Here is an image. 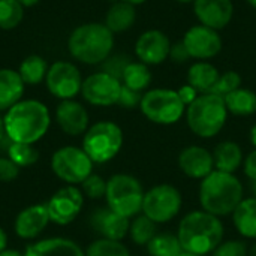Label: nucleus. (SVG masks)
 I'll return each instance as SVG.
<instances>
[{"label":"nucleus","mask_w":256,"mask_h":256,"mask_svg":"<svg viewBox=\"0 0 256 256\" xmlns=\"http://www.w3.org/2000/svg\"><path fill=\"white\" fill-rule=\"evenodd\" d=\"M224 224L220 218L204 210L188 213L178 224L177 237L183 252L194 255H210L224 242Z\"/></svg>","instance_id":"f257e3e1"},{"label":"nucleus","mask_w":256,"mask_h":256,"mask_svg":"<svg viewBox=\"0 0 256 256\" xmlns=\"http://www.w3.org/2000/svg\"><path fill=\"white\" fill-rule=\"evenodd\" d=\"M6 135L12 142L34 144L45 136L51 124L50 110L36 99H26L9 108L3 117Z\"/></svg>","instance_id":"f03ea898"},{"label":"nucleus","mask_w":256,"mask_h":256,"mask_svg":"<svg viewBox=\"0 0 256 256\" xmlns=\"http://www.w3.org/2000/svg\"><path fill=\"white\" fill-rule=\"evenodd\" d=\"M243 195L244 189L242 182L234 174L218 170L201 180L198 190L201 208L218 218L232 214L238 204L244 200Z\"/></svg>","instance_id":"7ed1b4c3"},{"label":"nucleus","mask_w":256,"mask_h":256,"mask_svg":"<svg viewBox=\"0 0 256 256\" xmlns=\"http://www.w3.org/2000/svg\"><path fill=\"white\" fill-rule=\"evenodd\" d=\"M114 33L100 22L78 26L69 36L68 50L74 58L86 64L104 63L112 51Z\"/></svg>","instance_id":"20e7f679"},{"label":"nucleus","mask_w":256,"mask_h":256,"mask_svg":"<svg viewBox=\"0 0 256 256\" xmlns=\"http://www.w3.org/2000/svg\"><path fill=\"white\" fill-rule=\"evenodd\" d=\"M228 114L224 98L213 93H204L186 108V122L196 136L208 140L220 134Z\"/></svg>","instance_id":"39448f33"},{"label":"nucleus","mask_w":256,"mask_h":256,"mask_svg":"<svg viewBox=\"0 0 256 256\" xmlns=\"http://www.w3.org/2000/svg\"><path fill=\"white\" fill-rule=\"evenodd\" d=\"M144 195L146 192L141 182L130 174H114L106 182V207L128 219L142 212Z\"/></svg>","instance_id":"423d86ee"},{"label":"nucleus","mask_w":256,"mask_h":256,"mask_svg":"<svg viewBox=\"0 0 256 256\" xmlns=\"http://www.w3.org/2000/svg\"><path fill=\"white\" fill-rule=\"evenodd\" d=\"M123 130L114 122H98L92 124L82 138V150L93 164H106L112 160L123 147Z\"/></svg>","instance_id":"0eeeda50"},{"label":"nucleus","mask_w":256,"mask_h":256,"mask_svg":"<svg viewBox=\"0 0 256 256\" xmlns=\"http://www.w3.org/2000/svg\"><path fill=\"white\" fill-rule=\"evenodd\" d=\"M140 110L147 120L156 124L168 126L180 122L186 106L182 102L177 90L153 88L142 94Z\"/></svg>","instance_id":"6e6552de"},{"label":"nucleus","mask_w":256,"mask_h":256,"mask_svg":"<svg viewBox=\"0 0 256 256\" xmlns=\"http://www.w3.org/2000/svg\"><path fill=\"white\" fill-rule=\"evenodd\" d=\"M183 207L182 192L168 183L156 184L148 189L142 201V214L152 219L154 224H168L177 218Z\"/></svg>","instance_id":"1a4fd4ad"},{"label":"nucleus","mask_w":256,"mask_h":256,"mask_svg":"<svg viewBox=\"0 0 256 256\" xmlns=\"http://www.w3.org/2000/svg\"><path fill=\"white\" fill-rule=\"evenodd\" d=\"M93 160L87 153L75 146H66L54 152L51 158V170L56 177L68 184H81L93 174Z\"/></svg>","instance_id":"9d476101"},{"label":"nucleus","mask_w":256,"mask_h":256,"mask_svg":"<svg viewBox=\"0 0 256 256\" xmlns=\"http://www.w3.org/2000/svg\"><path fill=\"white\" fill-rule=\"evenodd\" d=\"M46 88L48 92L62 100L74 99L81 93L82 76L80 69L70 62H56L50 66L46 74Z\"/></svg>","instance_id":"9b49d317"},{"label":"nucleus","mask_w":256,"mask_h":256,"mask_svg":"<svg viewBox=\"0 0 256 256\" xmlns=\"http://www.w3.org/2000/svg\"><path fill=\"white\" fill-rule=\"evenodd\" d=\"M84 206L82 190L69 184L58 189L46 202L50 220L56 225L66 226L72 224L81 213Z\"/></svg>","instance_id":"f8f14e48"},{"label":"nucleus","mask_w":256,"mask_h":256,"mask_svg":"<svg viewBox=\"0 0 256 256\" xmlns=\"http://www.w3.org/2000/svg\"><path fill=\"white\" fill-rule=\"evenodd\" d=\"M122 81L106 72H94L82 81L81 94L94 106H111L118 102Z\"/></svg>","instance_id":"ddd939ff"},{"label":"nucleus","mask_w":256,"mask_h":256,"mask_svg":"<svg viewBox=\"0 0 256 256\" xmlns=\"http://www.w3.org/2000/svg\"><path fill=\"white\" fill-rule=\"evenodd\" d=\"M183 44L190 58L208 60L222 51V38L218 30L198 24L190 27L183 38Z\"/></svg>","instance_id":"4468645a"},{"label":"nucleus","mask_w":256,"mask_h":256,"mask_svg":"<svg viewBox=\"0 0 256 256\" xmlns=\"http://www.w3.org/2000/svg\"><path fill=\"white\" fill-rule=\"evenodd\" d=\"M171 40L170 38L156 28L147 30L140 34V38L135 42V54L140 58V62L150 64H160L166 58H170V50H171Z\"/></svg>","instance_id":"2eb2a0df"},{"label":"nucleus","mask_w":256,"mask_h":256,"mask_svg":"<svg viewBox=\"0 0 256 256\" xmlns=\"http://www.w3.org/2000/svg\"><path fill=\"white\" fill-rule=\"evenodd\" d=\"M180 171L194 180H204L214 171L213 153L201 146L184 147L178 154Z\"/></svg>","instance_id":"dca6fc26"},{"label":"nucleus","mask_w":256,"mask_h":256,"mask_svg":"<svg viewBox=\"0 0 256 256\" xmlns=\"http://www.w3.org/2000/svg\"><path fill=\"white\" fill-rule=\"evenodd\" d=\"M90 226L100 236V238L122 242L129 236L130 219L112 212L110 207H100L90 216Z\"/></svg>","instance_id":"f3484780"},{"label":"nucleus","mask_w":256,"mask_h":256,"mask_svg":"<svg viewBox=\"0 0 256 256\" xmlns=\"http://www.w3.org/2000/svg\"><path fill=\"white\" fill-rule=\"evenodd\" d=\"M194 12L202 26L222 30L232 20L234 4L232 0H195Z\"/></svg>","instance_id":"a211bd4d"},{"label":"nucleus","mask_w":256,"mask_h":256,"mask_svg":"<svg viewBox=\"0 0 256 256\" xmlns=\"http://www.w3.org/2000/svg\"><path fill=\"white\" fill-rule=\"evenodd\" d=\"M56 120L60 129L70 136L84 135L87 132L88 126V112L82 106V104L68 99L62 100L56 108Z\"/></svg>","instance_id":"6ab92c4d"},{"label":"nucleus","mask_w":256,"mask_h":256,"mask_svg":"<svg viewBox=\"0 0 256 256\" xmlns=\"http://www.w3.org/2000/svg\"><path fill=\"white\" fill-rule=\"evenodd\" d=\"M50 222L46 204H33L18 213L14 222V231L22 240H33L44 232Z\"/></svg>","instance_id":"aec40b11"},{"label":"nucleus","mask_w":256,"mask_h":256,"mask_svg":"<svg viewBox=\"0 0 256 256\" xmlns=\"http://www.w3.org/2000/svg\"><path fill=\"white\" fill-rule=\"evenodd\" d=\"M24 256H86V252L69 238L52 237L26 248Z\"/></svg>","instance_id":"412c9836"},{"label":"nucleus","mask_w":256,"mask_h":256,"mask_svg":"<svg viewBox=\"0 0 256 256\" xmlns=\"http://www.w3.org/2000/svg\"><path fill=\"white\" fill-rule=\"evenodd\" d=\"M24 87L18 70L0 69V111H8L18 104L24 94Z\"/></svg>","instance_id":"4be33fe9"},{"label":"nucleus","mask_w":256,"mask_h":256,"mask_svg":"<svg viewBox=\"0 0 256 256\" xmlns=\"http://www.w3.org/2000/svg\"><path fill=\"white\" fill-rule=\"evenodd\" d=\"M214 170L234 174L244 162L242 147L234 141H222L213 152Z\"/></svg>","instance_id":"5701e85b"},{"label":"nucleus","mask_w":256,"mask_h":256,"mask_svg":"<svg viewBox=\"0 0 256 256\" xmlns=\"http://www.w3.org/2000/svg\"><path fill=\"white\" fill-rule=\"evenodd\" d=\"M220 72L216 66L207 60H200L194 63L188 70V84H190L198 93H210L214 84L218 82Z\"/></svg>","instance_id":"b1692460"},{"label":"nucleus","mask_w":256,"mask_h":256,"mask_svg":"<svg viewBox=\"0 0 256 256\" xmlns=\"http://www.w3.org/2000/svg\"><path fill=\"white\" fill-rule=\"evenodd\" d=\"M237 232L249 240H256V198H244L232 213Z\"/></svg>","instance_id":"393cba45"},{"label":"nucleus","mask_w":256,"mask_h":256,"mask_svg":"<svg viewBox=\"0 0 256 256\" xmlns=\"http://www.w3.org/2000/svg\"><path fill=\"white\" fill-rule=\"evenodd\" d=\"M136 20V10L135 6L124 3L122 0L114 2L111 8L106 12L105 16V26L112 32V33H120L129 30Z\"/></svg>","instance_id":"a878e982"},{"label":"nucleus","mask_w":256,"mask_h":256,"mask_svg":"<svg viewBox=\"0 0 256 256\" xmlns=\"http://www.w3.org/2000/svg\"><path fill=\"white\" fill-rule=\"evenodd\" d=\"M230 114L237 117H249L256 112V93L250 88H237L224 98Z\"/></svg>","instance_id":"bb28decb"},{"label":"nucleus","mask_w":256,"mask_h":256,"mask_svg":"<svg viewBox=\"0 0 256 256\" xmlns=\"http://www.w3.org/2000/svg\"><path fill=\"white\" fill-rule=\"evenodd\" d=\"M48 69H50V66L45 62V58L33 54V56L26 57L21 62V64L18 68V74H20L21 80L24 81V84L36 86V84H40L46 78Z\"/></svg>","instance_id":"cd10ccee"},{"label":"nucleus","mask_w":256,"mask_h":256,"mask_svg":"<svg viewBox=\"0 0 256 256\" xmlns=\"http://www.w3.org/2000/svg\"><path fill=\"white\" fill-rule=\"evenodd\" d=\"M152 82V72L148 66L142 62H130L122 76V84L142 93L146 88H148Z\"/></svg>","instance_id":"c85d7f7f"},{"label":"nucleus","mask_w":256,"mask_h":256,"mask_svg":"<svg viewBox=\"0 0 256 256\" xmlns=\"http://www.w3.org/2000/svg\"><path fill=\"white\" fill-rule=\"evenodd\" d=\"M147 252L150 256H178L183 252V248L177 234L158 232L147 244Z\"/></svg>","instance_id":"c756f323"},{"label":"nucleus","mask_w":256,"mask_h":256,"mask_svg":"<svg viewBox=\"0 0 256 256\" xmlns=\"http://www.w3.org/2000/svg\"><path fill=\"white\" fill-rule=\"evenodd\" d=\"M156 234H158V224H154L146 214L141 213L132 218L129 226V237L136 246H147Z\"/></svg>","instance_id":"7c9ffc66"},{"label":"nucleus","mask_w":256,"mask_h":256,"mask_svg":"<svg viewBox=\"0 0 256 256\" xmlns=\"http://www.w3.org/2000/svg\"><path fill=\"white\" fill-rule=\"evenodd\" d=\"M8 158L18 168H26L34 165L39 160V152L34 147V144L12 142L8 148Z\"/></svg>","instance_id":"2f4dec72"},{"label":"nucleus","mask_w":256,"mask_h":256,"mask_svg":"<svg viewBox=\"0 0 256 256\" xmlns=\"http://www.w3.org/2000/svg\"><path fill=\"white\" fill-rule=\"evenodd\" d=\"M24 18V8L18 0H0V28L12 30Z\"/></svg>","instance_id":"473e14b6"},{"label":"nucleus","mask_w":256,"mask_h":256,"mask_svg":"<svg viewBox=\"0 0 256 256\" xmlns=\"http://www.w3.org/2000/svg\"><path fill=\"white\" fill-rule=\"evenodd\" d=\"M86 256H130V252L122 242L99 238L88 244Z\"/></svg>","instance_id":"72a5a7b5"},{"label":"nucleus","mask_w":256,"mask_h":256,"mask_svg":"<svg viewBox=\"0 0 256 256\" xmlns=\"http://www.w3.org/2000/svg\"><path fill=\"white\" fill-rule=\"evenodd\" d=\"M240 87H242V75L236 70H226V72L220 74L218 82L214 84V87L212 88L210 93L225 98Z\"/></svg>","instance_id":"f704fd0d"},{"label":"nucleus","mask_w":256,"mask_h":256,"mask_svg":"<svg viewBox=\"0 0 256 256\" xmlns=\"http://www.w3.org/2000/svg\"><path fill=\"white\" fill-rule=\"evenodd\" d=\"M81 188H82V194L90 200H100L106 194V182L98 174H90L81 183Z\"/></svg>","instance_id":"c9c22d12"},{"label":"nucleus","mask_w":256,"mask_h":256,"mask_svg":"<svg viewBox=\"0 0 256 256\" xmlns=\"http://www.w3.org/2000/svg\"><path fill=\"white\" fill-rule=\"evenodd\" d=\"M210 256H249V249L242 240H228L222 242Z\"/></svg>","instance_id":"e433bc0d"},{"label":"nucleus","mask_w":256,"mask_h":256,"mask_svg":"<svg viewBox=\"0 0 256 256\" xmlns=\"http://www.w3.org/2000/svg\"><path fill=\"white\" fill-rule=\"evenodd\" d=\"M130 63L128 56L123 54H116V56H110L104 63H102V72H106L110 75H112L114 78L122 81L123 72L126 69V66Z\"/></svg>","instance_id":"4c0bfd02"},{"label":"nucleus","mask_w":256,"mask_h":256,"mask_svg":"<svg viewBox=\"0 0 256 256\" xmlns=\"http://www.w3.org/2000/svg\"><path fill=\"white\" fill-rule=\"evenodd\" d=\"M142 94H144V93L135 92V90L126 87V86H122V92H120L117 105H120L122 108H128V110L136 108V106H140V104H141Z\"/></svg>","instance_id":"58836bf2"},{"label":"nucleus","mask_w":256,"mask_h":256,"mask_svg":"<svg viewBox=\"0 0 256 256\" xmlns=\"http://www.w3.org/2000/svg\"><path fill=\"white\" fill-rule=\"evenodd\" d=\"M20 168L9 159V158H0V182L8 183L18 177Z\"/></svg>","instance_id":"ea45409f"},{"label":"nucleus","mask_w":256,"mask_h":256,"mask_svg":"<svg viewBox=\"0 0 256 256\" xmlns=\"http://www.w3.org/2000/svg\"><path fill=\"white\" fill-rule=\"evenodd\" d=\"M170 58L176 63H184L190 58L183 40L182 42H176L171 45V50H170Z\"/></svg>","instance_id":"a19ab883"},{"label":"nucleus","mask_w":256,"mask_h":256,"mask_svg":"<svg viewBox=\"0 0 256 256\" xmlns=\"http://www.w3.org/2000/svg\"><path fill=\"white\" fill-rule=\"evenodd\" d=\"M177 93H178V96H180V99H182V102L184 104V106L188 108L198 96H200V93L190 86V84H186V86H182L178 90H177Z\"/></svg>","instance_id":"79ce46f5"},{"label":"nucleus","mask_w":256,"mask_h":256,"mask_svg":"<svg viewBox=\"0 0 256 256\" xmlns=\"http://www.w3.org/2000/svg\"><path fill=\"white\" fill-rule=\"evenodd\" d=\"M243 168L249 180H256V148L246 156L243 162Z\"/></svg>","instance_id":"37998d69"},{"label":"nucleus","mask_w":256,"mask_h":256,"mask_svg":"<svg viewBox=\"0 0 256 256\" xmlns=\"http://www.w3.org/2000/svg\"><path fill=\"white\" fill-rule=\"evenodd\" d=\"M6 244H8V236H6L4 230L0 228V252H3L6 249Z\"/></svg>","instance_id":"c03bdc74"},{"label":"nucleus","mask_w":256,"mask_h":256,"mask_svg":"<svg viewBox=\"0 0 256 256\" xmlns=\"http://www.w3.org/2000/svg\"><path fill=\"white\" fill-rule=\"evenodd\" d=\"M0 256H24L20 250L15 249H4L3 252H0Z\"/></svg>","instance_id":"a18cd8bd"},{"label":"nucleus","mask_w":256,"mask_h":256,"mask_svg":"<svg viewBox=\"0 0 256 256\" xmlns=\"http://www.w3.org/2000/svg\"><path fill=\"white\" fill-rule=\"evenodd\" d=\"M249 140H250V144L256 148V124H254L250 128V132H249Z\"/></svg>","instance_id":"49530a36"},{"label":"nucleus","mask_w":256,"mask_h":256,"mask_svg":"<svg viewBox=\"0 0 256 256\" xmlns=\"http://www.w3.org/2000/svg\"><path fill=\"white\" fill-rule=\"evenodd\" d=\"M18 2L21 3L22 8H32V6L39 3V0H18Z\"/></svg>","instance_id":"de8ad7c7"},{"label":"nucleus","mask_w":256,"mask_h":256,"mask_svg":"<svg viewBox=\"0 0 256 256\" xmlns=\"http://www.w3.org/2000/svg\"><path fill=\"white\" fill-rule=\"evenodd\" d=\"M6 135V129H4V122L3 117H0V141L3 140V136Z\"/></svg>","instance_id":"09e8293b"},{"label":"nucleus","mask_w":256,"mask_h":256,"mask_svg":"<svg viewBox=\"0 0 256 256\" xmlns=\"http://www.w3.org/2000/svg\"><path fill=\"white\" fill-rule=\"evenodd\" d=\"M122 2L129 3V4H132V6H136V4H142V3L147 2V0H122Z\"/></svg>","instance_id":"8fccbe9b"},{"label":"nucleus","mask_w":256,"mask_h":256,"mask_svg":"<svg viewBox=\"0 0 256 256\" xmlns=\"http://www.w3.org/2000/svg\"><path fill=\"white\" fill-rule=\"evenodd\" d=\"M250 192H252V196L256 198V180H250Z\"/></svg>","instance_id":"3c124183"},{"label":"nucleus","mask_w":256,"mask_h":256,"mask_svg":"<svg viewBox=\"0 0 256 256\" xmlns=\"http://www.w3.org/2000/svg\"><path fill=\"white\" fill-rule=\"evenodd\" d=\"M249 256H256V243H254L249 249Z\"/></svg>","instance_id":"603ef678"},{"label":"nucleus","mask_w":256,"mask_h":256,"mask_svg":"<svg viewBox=\"0 0 256 256\" xmlns=\"http://www.w3.org/2000/svg\"><path fill=\"white\" fill-rule=\"evenodd\" d=\"M246 2H248L252 8H255L256 9V0H246Z\"/></svg>","instance_id":"864d4df0"},{"label":"nucleus","mask_w":256,"mask_h":256,"mask_svg":"<svg viewBox=\"0 0 256 256\" xmlns=\"http://www.w3.org/2000/svg\"><path fill=\"white\" fill-rule=\"evenodd\" d=\"M176 2H178V3H194L195 0H176Z\"/></svg>","instance_id":"5fc2aeb1"},{"label":"nucleus","mask_w":256,"mask_h":256,"mask_svg":"<svg viewBox=\"0 0 256 256\" xmlns=\"http://www.w3.org/2000/svg\"><path fill=\"white\" fill-rule=\"evenodd\" d=\"M178 256H198V255H194V254H189V252H182Z\"/></svg>","instance_id":"6e6d98bb"}]
</instances>
